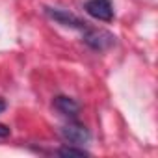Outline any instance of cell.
Masks as SVG:
<instances>
[{"label":"cell","instance_id":"obj_1","mask_svg":"<svg viewBox=\"0 0 158 158\" xmlns=\"http://www.w3.org/2000/svg\"><path fill=\"white\" fill-rule=\"evenodd\" d=\"M84 43L99 52H104L108 48H112L115 45V35L106 32V30H99V28H86L84 30Z\"/></svg>","mask_w":158,"mask_h":158},{"label":"cell","instance_id":"obj_2","mask_svg":"<svg viewBox=\"0 0 158 158\" xmlns=\"http://www.w3.org/2000/svg\"><path fill=\"white\" fill-rule=\"evenodd\" d=\"M60 134H61V138L65 141H69L73 145H84L91 138L89 130L82 123H76V121H69L67 125H63L61 130H60Z\"/></svg>","mask_w":158,"mask_h":158},{"label":"cell","instance_id":"obj_3","mask_svg":"<svg viewBox=\"0 0 158 158\" xmlns=\"http://www.w3.org/2000/svg\"><path fill=\"white\" fill-rule=\"evenodd\" d=\"M84 10L89 17L97 21H102V23L114 21V6L110 0H88L84 4Z\"/></svg>","mask_w":158,"mask_h":158},{"label":"cell","instance_id":"obj_4","mask_svg":"<svg viewBox=\"0 0 158 158\" xmlns=\"http://www.w3.org/2000/svg\"><path fill=\"white\" fill-rule=\"evenodd\" d=\"M45 13L52 19V21H56L58 24H61V26H69V28H78V30H86L88 28V23L86 21H82V19H78L76 15H73V13H69V11H65V10H56V8H45Z\"/></svg>","mask_w":158,"mask_h":158},{"label":"cell","instance_id":"obj_5","mask_svg":"<svg viewBox=\"0 0 158 158\" xmlns=\"http://www.w3.org/2000/svg\"><path fill=\"white\" fill-rule=\"evenodd\" d=\"M52 106L65 117H76L78 112H80V104H78L74 99L71 97H65V95H58L54 101H52Z\"/></svg>","mask_w":158,"mask_h":158},{"label":"cell","instance_id":"obj_6","mask_svg":"<svg viewBox=\"0 0 158 158\" xmlns=\"http://www.w3.org/2000/svg\"><path fill=\"white\" fill-rule=\"evenodd\" d=\"M60 156H89V152L88 151H84V149H78V147H61V149H58L56 151Z\"/></svg>","mask_w":158,"mask_h":158},{"label":"cell","instance_id":"obj_7","mask_svg":"<svg viewBox=\"0 0 158 158\" xmlns=\"http://www.w3.org/2000/svg\"><path fill=\"white\" fill-rule=\"evenodd\" d=\"M8 136H10V127L0 125V139H4V138H8Z\"/></svg>","mask_w":158,"mask_h":158},{"label":"cell","instance_id":"obj_8","mask_svg":"<svg viewBox=\"0 0 158 158\" xmlns=\"http://www.w3.org/2000/svg\"><path fill=\"white\" fill-rule=\"evenodd\" d=\"M6 106H8V104H6V101H4V99H0V114L6 110Z\"/></svg>","mask_w":158,"mask_h":158}]
</instances>
